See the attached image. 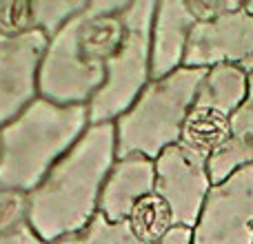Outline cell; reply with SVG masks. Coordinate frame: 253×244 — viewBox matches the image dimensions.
<instances>
[{
    "mask_svg": "<svg viewBox=\"0 0 253 244\" xmlns=\"http://www.w3.org/2000/svg\"><path fill=\"white\" fill-rule=\"evenodd\" d=\"M129 0H93L49 40L38 93L56 105H89L125 34Z\"/></svg>",
    "mask_w": 253,
    "mask_h": 244,
    "instance_id": "1",
    "label": "cell"
},
{
    "mask_svg": "<svg viewBox=\"0 0 253 244\" xmlns=\"http://www.w3.org/2000/svg\"><path fill=\"white\" fill-rule=\"evenodd\" d=\"M116 158V124H89L67 156L29 193V227L47 244L84 229Z\"/></svg>",
    "mask_w": 253,
    "mask_h": 244,
    "instance_id": "2",
    "label": "cell"
},
{
    "mask_svg": "<svg viewBox=\"0 0 253 244\" xmlns=\"http://www.w3.org/2000/svg\"><path fill=\"white\" fill-rule=\"evenodd\" d=\"M87 129V105H56L36 98L0 129V187L31 193Z\"/></svg>",
    "mask_w": 253,
    "mask_h": 244,
    "instance_id": "3",
    "label": "cell"
},
{
    "mask_svg": "<svg viewBox=\"0 0 253 244\" xmlns=\"http://www.w3.org/2000/svg\"><path fill=\"white\" fill-rule=\"evenodd\" d=\"M209 69L180 67L167 78L151 80L116 124V158L144 156L156 162L182 138V126Z\"/></svg>",
    "mask_w": 253,
    "mask_h": 244,
    "instance_id": "4",
    "label": "cell"
},
{
    "mask_svg": "<svg viewBox=\"0 0 253 244\" xmlns=\"http://www.w3.org/2000/svg\"><path fill=\"white\" fill-rule=\"evenodd\" d=\"M158 2L129 0L125 34L107 65L105 84L89 100V124L116 122L151 82V27Z\"/></svg>",
    "mask_w": 253,
    "mask_h": 244,
    "instance_id": "5",
    "label": "cell"
},
{
    "mask_svg": "<svg viewBox=\"0 0 253 244\" xmlns=\"http://www.w3.org/2000/svg\"><path fill=\"white\" fill-rule=\"evenodd\" d=\"M191 244H253V162L211 184Z\"/></svg>",
    "mask_w": 253,
    "mask_h": 244,
    "instance_id": "6",
    "label": "cell"
},
{
    "mask_svg": "<svg viewBox=\"0 0 253 244\" xmlns=\"http://www.w3.org/2000/svg\"><path fill=\"white\" fill-rule=\"evenodd\" d=\"M209 156L178 142L165 149L156 160V196L171 209L175 227L191 229L198 224L205 198L211 189Z\"/></svg>",
    "mask_w": 253,
    "mask_h": 244,
    "instance_id": "7",
    "label": "cell"
},
{
    "mask_svg": "<svg viewBox=\"0 0 253 244\" xmlns=\"http://www.w3.org/2000/svg\"><path fill=\"white\" fill-rule=\"evenodd\" d=\"M215 65H233L253 74V13L245 2L233 11L196 22L189 34L182 67L211 69Z\"/></svg>",
    "mask_w": 253,
    "mask_h": 244,
    "instance_id": "8",
    "label": "cell"
},
{
    "mask_svg": "<svg viewBox=\"0 0 253 244\" xmlns=\"http://www.w3.org/2000/svg\"><path fill=\"white\" fill-rule=\"evenodd\" d=\"M47 44L42 31L0 38V129L40 98L38 78Z\"/></svg>",
    "mask_w": 253,
    "mask_h": 244,
    "instance_id": "9",
    "label": "cell"
},
{
    "mask_svg": "<svg viewBox=\"0 0 253 244\" xmlns=\"http://www.w3.org/2000/svg\"><path fill=\"white\" fill-rule=\"evenodd\" d=\"M156 191V162L129 156L114 162L98 200V213L109 222H126L142 198Z\"/></svg>",
    "mask_w": 253,
    "mask_h": 244,
    "instance_id": "10",
    "label": "cell"
},
{
    "mask_svg": "<svg viewBox=\"0 0 253 244\" xmlns=\"http://www.w3.org/2000/svg\"><path fill=\"white\" fill-rule=\"evenodd\" d=\"M196 22L198 18L189 9V2H158L151 27V80L167 78L182 67L189 34Z\"/></svg>",
    "mask_w": 253,
    "mask_h": 244,
    "instance_id": "11",
    "label": "cell"
},
{
    "mask_svg": "<svg viewBox=\"0 0 253 244\" xmlns=\"http://www.w3.org/2000/svg\"><path fill=\"white\" fill-rule=\"evenodd\" d=\"M87 0H0V38L42 31L49 40Z\"/></svg>",
    "mask_w": 253,
    "mask_h": 244,
    "instance_id": "12",
    "label": "cell"
},
{
    "mask_svg": "<svg viewBox=\"0 0 253 244\" xmlns=\"http://www.w3.org/2000/svg\"><path fill=\"white\" fill-rule=\"evenodd\" d=\"M249 91V76L233 65H215L207 71L191 109L231 120Z\"/></svg>",
    "mask_w": 253,
    "mask_h": 244,
    "instance_id": "13",
    "label": "cell"
},
{
    "mask_svg": "<svg viewBox=\"0 0 253 244\" xmlns=\"http://www.w3.org/2000/svg\"><path fill=\"white\" fill-rule=\"evenodd\" d=\"M126 222H129L133 236L142 244H158L175 227L171 209L156 193L142 198V200L135 204V209L131 211Z\"/></svg>",
    "mask_w": 253,
    "mask_h": 244,
    "instance_id": "14",
    "label": "cell"
},
{
    "mask_svg": "<svg viewBox=\"0 0 253 244\" xmlns=\"http://www.w3.org/2000/svg\"><path fill=\"white\" fill-rule=\"evenodd\" d=\"M51 244H142L133 236L129 222H109L102 213H96V218L84 229L65 236Z\"/></svg>",
    "mask_w": 253,
    "mask_h": 244,
    "instance_id": "15",
    "label": "cell"
},
{
    "mask_svg": "<svg viewBox=\"0 0 253 244\" xmlns=\"http://www.w3.org/2000/svg\"><path fill=\"white\" fill-rule=\"evenodd\" d=\"M231 138L253 144V74L249 76V91L245 102L231 118Z\"/></svg>",
    "mask_w": 253,
    "mask_h": 244,
    "instance_id": "16",
    "label": "cell"
},
{
    "mask_svg": "<svg viewBox=\"0 0 253 244\" xmlns=\"http://www.w3.org/2000/svg\"><path fill=\"white\" fill-rule=\"evenodd\" d=\"M0 244H47L44 240H40L34 233V229L27 224V227L18 229L13 233H7V236H0Z\"/></svg>",
    "mask_w": 253,
    "mask_h": 244,
    "instance_id": "17",
    "label": "cell"
},
{
    "mask_svg": "<svg viewBox=\"0 0 253 244\" xmlns=\"http://www.w3.org/2000/svg\"><path fill=\"white\" fill-rule=\"evenodd\" d=\"M191 236H193L191 229L173 227L165 238H162L160 242H158V244H191Z\"/></svg>",
    "mask_w": 253,
    "mask_h": 244,
    "instance_id": "18",
    "label": "cell"
}]
</instances>
